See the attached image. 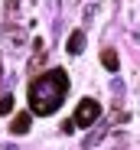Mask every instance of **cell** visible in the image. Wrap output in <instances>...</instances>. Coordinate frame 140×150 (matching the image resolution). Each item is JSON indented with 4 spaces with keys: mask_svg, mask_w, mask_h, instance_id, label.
<instances>
[{
    "mask_svg": "<svg viewBox=\"0 0 140 150\" xmlns=\"http://www.w3.org/2000/svg\"><path fill=\"white\" fill-rule=\"evenodd\" d=\"M68 56H78L82 52V49H85V33H72V36H68Z\"/></svg>",
    "mask_w": 140,
    "mask_h": 150,
    "instance_id": "obj_4",
    "label": "cell"
},
{
    "mask_svg": "<svg viewBox=\"0 0 140 150\" xmlns=\"http://www.w3.org/2000/svg\"><path fill=\"white\" fill-rule=\"evenodd\" d=\"M101 117V105L95 101V98H82L78 101V111H75V127H91V124H95Z\"/></svg>",
    "mask_w": 140,
    "mask_h": 150,
    "instance_id": "obj_2",
    "label": "cell"
},
{
    "mask_svg": "<svg viewBox=\"0 0 140 150\" xmlns=\"http://www.w3.org/2000/svg\"><path fill=\"white\" fill-rule=\"evenodd\" d=\"M30 111L33 114H52L59 111V105L65 101V95H68V72L65 69H49V72H42L39 79H33L30 85Z\"/></svg>",
    "mask_w": 140,
    "mask_h": 150,
    "instance_id": "obj_1",
    "label": "cell"
},
{
    "mask_svg": "<svg viewBox=\"0 0 140 150\" xmlns=\"http://www.w3.org/2000/svg\"><path fill=\"white\" fill-rule=\"evenodd\" d=\"M101 62H104V69L108 72H117V52H114V49H104V52H101Z\"/></svg>",
    "mask_w": 140,
    "mask_h": 150,
    "instance_id": "obj_5",
    "label": "cell"
},
{
    "mask_svg": "<svg viewBox=\"0 0 140 150\" xmlns=\"http://www.w3.org/2000/svg\"><path fill=\"white\" fill-rule=\"evenodd\" d=\"M13 111V95H4L0 98V114H10Z\"/></svg>",
    "mask_w": 140,
    "mask_h": 150,
    "instance_id": "obj_6",
    "label": "cell"
},
{
    "mask_svg": "<svg viewBox=\"0 0 140 150\" xmlns=\"http://www.w3.org/2000/svg\"><path fill=\"white\" fill-rule=\"evenodd\" d=\"M33 124V111H20L13 121H10V134H26Z\"/></svg>",
    "mask_w": 140,
    "mask_h": 150,
    "instance_id": "obj_3",
    "label": "cell"
}]
</instances>
